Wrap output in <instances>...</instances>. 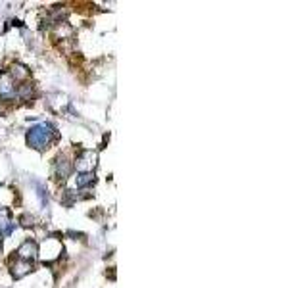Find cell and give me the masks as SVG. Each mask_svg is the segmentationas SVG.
Wrapping results in <instances>:
<instances>
[{
  "instance_id": "1",
  "label": "cell",
  "mask_w": 307,
  "mask_h": 288,
  "mask_svg": "<svg viewBox=\"0 0 307 288\" xmlns=\"http://www.w3.org/2000/svg\"><path fill=\"white\" fill-rule=\"evenodd\" d=\"M54 134H56V133H54V127H52V125H48V123H38V125H35V127L27 133V144H29L31 148L44 150V148L52 142Z\"/></svg>"
},
{
  "instance_id": "2",
  "label": "cell",
  "mask_w": 307,
  "mask_h": 288,
  "mask_svg": "<svg viewBox=\"0 0 307 288\" xmlns=\"http://www.w3.org/2000/svg\"><path fill=\"white\" fill-rule=\"evenodd\" d=\"M0 98L4 100H16L18 98V83L12 79L8 71L0 75Z\"/></svg>"
},
{
  "instance_id": "3",
  "label": "cell",
  "mask_w": 307,
  "mask_h": 288,
  "mask_svg": "<svg viewBox=\"0 0 307 288\" xmlns=\"http://www.w3.org/2000/svg\"><path fill=\"white\" fill-rule=\"evenodd\" d=\"M37 257H38V246L31 238H27L16 252V259H21V261H27V263H33Z\"/></svg>"
},
{
  "instance_id": "4",
  "label": "cell",
  "mask_w": 307,
  "mask_h": 288,
  "mask_svg": "<svg viewBox=\"0 0 307 288\" xmlns=\"http://www.w3.org/2000/svg\"><path fill=\"white\" fill-rule=\"evenodd\" d=\"M96 160H98L96 152H92V150H85V152H83V154L77 158V161H75L77 173H94Z\"/></svg>"
},
{
  "instance_id": "5",
  "label": "cell",
  "mask_w": 307,
  "mask_h": 288,
  "mask_svg": "<svg viewBox=\"0 0 307 288\" xmlns=\"http://www.w3.org/2000/svg\"><path fill=\"white\" fill-rule=\"evenodd\" d=\"M14 221H12V215H10V211L6 210V208H0V232L4 234V236H8L12 230H14Z\"/></svg>"
},
{
  "instance_id": "6",
  "label": "cell",
  "mask_w": 307,
  "mask_h": 288,
  "mask_svg": "<svg viewBox=\"0 0 307 288\" xmlns=\"http://www.w3.org/2000/svg\"><path fill=\"white\" fill-rule=\"evenodd\" d=\"M8 73L12 75V79H14L16 83H27V79H29V75H31L29 69L21 64H16Z\"/></svg>"
},
{
  "instance_id": "7",
  "label": "cell",
  "mask_w": 307,
  "mask_h": 288,
  "mask_svg": "<svg viewBox=\"0 0 307 288\" xmlns=\"http://www.w3.org/2000/svg\"><path fill=\"white\" fill-rule=\"evenodd\" d=\"M31 269H33V263L16 259V263H12V277L14 279H21V277H25L29 273Z\"/></svg>"
},
{
  "instance_id": "8",
  "label": "cell",
  "mask_w": 307,
  "mask_h": 288,
  "mask_svg": "<svg viewBox=\"0 0 307 288\" xmlns=\"http://www.w3.org/2000/svg\"><path fill=\"white\" fill-rule=\"evenodd\" d=\"M56 177H60V179H67L69 177V173H71V163L65 160L63 156H60L58 160H56Z\"/></svg>"
},
{
  "instance_id": "9",
  "label": "cell",
  "mask_w": 307,
  "mask_h": 288,
  "mask_svg": "<svg viewBox=\"0 0 307 288\" xmlns=\"http://www.w3.org/2000/svg\"><path fill=\"white\" fill-rule=\"evenodd\" d=\"M91 183H94V173H77L75 175V187L77 189H83Z\"/></svg>"
},
{
  "instance_id": "10",
  "label": "cell",
  "mask_w": 307,
  "mask_h": 288,
  "mask_svg": "<svg viewBox=\"0 0 307 288\" xmlns=\"http://www.w3.org/2000/svg\"><path fill=\"white\" fill-rule=\"evenodd\" d=\"M21 221H23L25 227H31V225H33V217H29V215H23V217H21Z\"/></svg>"
}]
</instances>
